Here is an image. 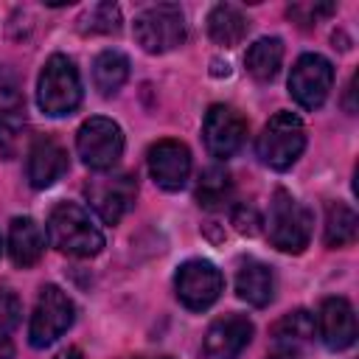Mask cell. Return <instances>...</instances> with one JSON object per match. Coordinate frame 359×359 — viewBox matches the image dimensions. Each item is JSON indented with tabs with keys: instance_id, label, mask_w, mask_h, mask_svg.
I'll return each mask as SVG.
<instances>
[{
	"instance_id": "6da1fadb",
	"label": "cell",
	"mask_w": 359,
	"mask_h": 359,
	"mask_svg": "<svg viewBox=\"0 0 359 359\" xmlns=\"http://www.w3.org/2000/svg\"><path fill=\"white\" fill-rule=\"evenodd\" d=\"M48 241L73 258H93L104 247V236L90 213L76 202H59L48 216Z\"/></svg>"
},
{
	"instance_id": "7a4b0ae2",
	"label": "cell",
	"mask_w": 359,
	"mask_h": 359,
	"mask_svg": "<svg viewBox=\"0 0 359 359\" xmlns=\"http://www.w3.org/2000/svg\"><path fill=\"white\" fill-rule=\"evenodd\" d=\"M36 104L50 118L70 115L81 104V79L73 59H67L65 53H53L45 62L36 81Z\"/></svg>"
},
{
	"instance_id": "3957f363",
	"label": "cell",
	"mask_w": 359,
	"mask_h": 359,
	"mask_svg": "<svg viewBox=\"0 0 359 359\" xmlns=\"http://www.w3.org/2000/svg\"><path fill=\"white\" fill-rule=\"evenodd\" d=\"M258 157L264 165L275 171H286L297 163V157L306 149V126L294 112H278L272 115L261 135H258Z\"/></svg>"
},
{
	"instance_id": "277c9868",
	"label": "cell",
	"mask_w": 359,
	"mask_h": 359,
	"mask_svg": "<svg viewBox=\"0 0 359 359\" xmlns=\"http://www.w3.org/2000/svg\"><path fill=\"white\" fill-rule=\"evenodd\" d=\"M266 236L275 250L280 252H303L311 238V213L303 208L289 191L278 188L269 202V222H266Z\"/></svg>"
},
{
	"instance_id": "5b68a950",
	"label": "cell",
	"mask_w": 359,
	"mask_h": 359,
	"mask_svg": "<svg viewBox=\"0 0 359 359\" xmlns=\"http://www.w3.org/2000/svg\"><path fill=\"white\" fill-rule=\"evenodd\" d=\"M132 31L146 53H168L185 42V17L174 3L149 6L135 17Z\"/></svg>"
},
{
	"instance_id": "8992f818",
	"label": "cell",
	"mask_w": 359,
	"mask_h": 359,
	"mask_svg": "<svg viewBox=\"0 0 359 359\" xmlns=\"http://www.w3.org/2000/svg\"><path fill=\"white\" fill-rule=\"evenodd\" d=\"M76 320V306L67 297V292H62L59 286L48 283L39 289L34 314H31V325H28V339L34 348H48L53 345Z\"/></svg>"
},
{
	"instance_id": "52a82bcc",
	"label": "cell",
	"mask_w": 359,
	"mask_h": 359,
	"mask_svg": "<svg viewBox=\"0 0 359 359\" xmlns=\"http://www.w3.org/2000/svg\"><path fill=\"white\" fill-rule=\"evenodd\" d=\"M79 157L93 171H109L123 154V132L112 118L95 115L79 126L76 135Z\"/></svg>"
},
{
	"instance_id": "ba28073f",
	"label": "cell",
	"mask_w": 359,
	"mask_h": 359,
	"mask_svg": "<svg viewBox=\"0 0 359 359\" xmlns=\"http://www.w3.org/2000/svg\"><path fill=\"white\" fill-rule=\"evenodd\" d=\"M135 196H137V180L129 171L104 174L87 182V199L104 224H118L132 210Z\"/></svg>"
},
{
	"instance_id": "9c48e42d",
	"label": "cell",
	"mask_w": 359,
	"mask_h": 359,
	"mask_svg": "<svg viewBox=\"0 0 359 359\" xmlns=\"http://www.w3.org/2000/svg\"><path fill=\"white\" fill-rule=\"evenodd\" d=\"M174 289H177V297H180V303L185 309L205 311L219 300V294L224 289V278L210 261L194 258V261H185L177 269Z\"/></svg>"
},
{
	"instance_id": "30bf717a",
	"label": "cell",
	"mask_w": 359,
	"mask_h": 359,
	"mask_svg": "<svg viewBox=\"0 0 359 359\" xmlns=\"http://www.w3.org/2000/svg\"><path fill=\"white\" fill-rule=\"evenodd\" d=\"M334 84V65L320 53H303L289 73V93L303 109H317Z\"/></svg>"
},
{
	"instance_id": "8fae6325",
	"label": "cell",
	"mask_w": 359,
	"mask_h": 359,
	"mask_svg": "<svg viewBox=\"0 0 359 359\" xmlns=\"http://www.w3.org/2000/svg\"><path fill=\"white\" fill-rule=\"evenodd\" d=\"M202 135H205V146L216 160H227L233 157L247 137V121L241 118L238 109L227 107V104H213L205 112V123H202Z\"/></svg>"
},
{
	"instance_id": "7c38bea8",
	"label": "cell",
	"mask_w": 359,
	"mask_h": 359,
	"mask_svg": "<svg viewBox=\"0 0 359 359\" xmlns=\"http://www.w3.org/2000/svg\"><path fill=\"white\" fill-rule=\"evenodd\" d=\"M149 174L163 191H180L191 174V151L180 140H157L149 149Z\"/></svg>"
},
{
	"instance_id": "4fadbf2b",
	"label": "cell",
	"mask_w": 359,
	"mask_h": 359,
	"mask_svg": "<svg viewBox=\"0 0 359 359\" xmlns=\"http://www.w3.org/2000/svg\"><path fill=\"white\" fill-rule=\"evenodd\" d=\"M252 339V323L244 314H224L205 331L202 353L205 359H238V353Z\"/></svg>"
},
{
	"instance_id": "5bb4252c",
	"label": "cell",
	"mask_w": 359,
	"mask_h": 359,
	"mask_svg": "<svg viewBox=\"0 0 359 359\" xmlns=\"http://www.w3.org/2000/svg\"><path fill=\"white\" fill-rule=\"evenodd\" d=\"M67 171V151L59 140H53L50 135H39L31 149H28V160H25V177L31 182V188L42 191L50 188L62 174Z\"/></svg>"
},
{
	"instance_id": "9a60e30c",
	"label": "cell",
	"mask_w": 359,
	"mask_h": 359,
	"mask_svg": "<svg viewBox=\"0 0 359 359\" xmlns=\"http://www.w3.org/2000/svg\"><path fill=\"white\" fill-rule=\"evenodd\" d=\"M317 325L325 348L331 351H345L356 339V314L345 297H325L320 306Z\"/></svg>"
},
{
	"instance_id": "2e32d148",
	"label": "cell",
	"mask_w": 359,
	"mask_h": 359,
	"mask_svg": "<svg viewBox=\"0 0 359 359\" xmlns=\"http://www.w3.org/2000/svg\"><path fill=\"white\" fill-rule=\"evenodd\" d=\"M236 294L250 306H266L275 297V272L255 258L241 261L236 272Z\"/></svg>"
},
{
	"instance_id": "e0dca14e",
	"label": "cell",
	"mask_w": 359,
	"mask_h": 359,
	"mask_svg": "<svg viewBox=\"0 0 359 359\" xmlns=\"http://www.w3.org/2000/svg\"><path fill=\"white\" fill-rule=\"evenodd\" d=\"M45 250V233L31 216H17L8 227V255L17 266H34Z\"/></svg>"
},
{
	"instance_id": "ac0fdd59",
	"label": "cell",
	"mask_w": 359,
	"mask_h": 359,
	"mask_svg": "<svg viewBox=\"0 0 359 359\" xmlns=\"http://www.w3.org/2000/svg\"><path fill=\"white\" fill-rule=\"evenodd\" d=\"M247 31H250V20H247V14L238 6L219 3V6L210 8V14H208V34H210L213 42H219L224 48H233V45H238L247 36Z\"/></svg>"
},
{
	"instance_id": "d6986e66",
	"label": "cell",
	"mask_w": 359,
	"mask_h": 359,
	"mask_svg": "<svg viewBox=\"0 0 359 359\" xmlns=\"http://www.w3.org/2000/svg\"><path fill=\"white\" fill-rule=\"evenodd\" d=\"M314 337V317L306 309H294L289 314H283L275 325H272V348H286L300 353Z\"/></svg>"
},
{
	"instance_id": "ffe728a7",
	"label": "cell",
	"mask_w": 359,
	"mask_h": 359,
	"mask_svg": "<svg viewBox=\"0 0 359 359\" xmlns=\"http://www.w3.org/2000/svg\"><path fill=\"white\" fill-rule=\"evenodd\" d=\"M283 62V42L278 36H261L247 48L244 65L255 81H272Z\"/></svg>"
},
{
	"instance_id": "44dd1931",
	"label": "cell",
	"mask_w": 359,
	"mask_h": 359,
	"mask_svg": "<svg viewBox=\"0 0 359 359\" xmlns=\"http://www.w3.org/2000/svg\"><path fill=\"white\" fill-rule=\"evenodd\" d=\"M129 79V59L121 50H101L93 62V84L101 95H115Z\"/></svg>"
},
{
	"instance_id": "7402d4cb",
	"label": "cell",
	"mask_w": 359,
	"mask_h": 359,
	"mask_svg": "<svg viewBox=\"0 0 359 359\" xmlns=\"http://www.w3.org/2000/svg\"><path fill=\"white\" fill-rule=\"evenodd\" d=\"M356 230H359V219L353 208H348L345 202H331L325 210V244L345 247L356 238Z\"/></svg>"
},
{
	"instance_id": "603a6c76",
	"label": "cell",
	"mask_w": 359,
	"mask_h": 359,
	"mask_svg": "<svg viewBox=\"0 0 359 359\" xmlns=\"http://www.w3.org/2000/svg\"><path fill=\"white\" fill-rule=\"evenodd\" d=\"M233 191V180H230V171L222 168V165H210L199 174V182H196V199L199 205L205 208H216L222 205Z\"/></svg>"
},
{
	"instance_id": "cb8c5ba5",
	"label": "cell",
	"mask_w": 359,
	"mask_h": 359,
	"mask_svg": "<svg viewBox=\"0 0 359 359\" xmlns=\"http://www.w3.org/2000/svg\"><path fill=\"white\" fill-rule=\"evenodd\" d=\"M121 8L115 3H95L79 17V31L87 36L95 34H118L121 31Z\"/></svg>"
},
{
	"instance_id": "d4e9b609",
	"label": "cell",
	"mask_w": 359,
	"mask_h": 359,
	"mask_svg": "<svg viewBox=\"0 0 359 359\" xmlns=\"http://www.w3.org/2000/svg\"><path fill=\"white\" fill-rule=\"evenodd\" d=\"M25 132V109H6L0 112V151L14 157Z\"/></svg>"
},
{
	"instance_id": "484cf974",
	"label": "cell",
	"mask_w": 359,
	"mask_h": 359,
	"mask_svg": "<svg viewBox=\"0 0 359 359\" xmlns=\"http://www.w3.org/2000/svg\"><path fill=\"white\" fill-rule=\"evenodd\" d=\"M20 317H22V303L17 292L8 286H0V331L8 334L11 328H17Z\"/></svg>"
},
{
	"instance_id": "4316f807",
	"label": "cell",
	"mask_w": 359,
	"mask_h": 359,
	"mask_svg": "<svg viewBox=\"0 0 359 359\" xmlns=\"http://www.w3.org/2000/svg\"><path fill=\"white\" fill-rule=\"evenodd\" d=\"M6 109H22V95H20V84L14 73L0 67V112Z\"/></svg>"
},
{
	"instance_id": "83f0119b",
	"label": "cell",
	"mask_w": 359,
	"mask_h": 359,
	"mask_svg": "<svg viewBox=\"0 0 359 359\" xmlns=\"http://www.w3.org/2000/svg\"><path fill=\"white\" fill-rule=\"evenodd\" d=\"M233 224H236V230L238 233H244V236H255L258 230H261V213L252 208V205H236L233 208Z\"/></svg>"
},
{
	"instance_id": "f1b7e54d",
	"label": "cell",
	"mask_w": 359,
	"mask_h": 359,
	"mask_svg": "<svg viewBox=\"0 0 359 359\" xmlns=\"http://www.w3.org/2000/svg\"><path fill=\"white\" fill-rule=\"evenodd\" d=\"M0 359H14V345L8 339V334L0 331Z\"/></svg>"
},
{
	"instance_id": "f546056e",
	"label": "cell",
	"mask_w": 359,
	"mask_h": 359,
	"mask_svg": "<svg viewBox=\"0 0 359 359\" xmlns=\"http://www.w3.org/2000/svg\"><path fill=\"white\" fill-rule=\"evenodd\" d=\"M297 356H300V353H294V351H286V348H272L266 359H297Z\"/></svg>"
},
{
	"instance_id": "4dcf8cb0",
	"label": "cell",
	"mask_w": 359,
	"mask_h": 359,
	"mask_svg": "<svg viewBox=\"0 0 359 359\" xmlns=\"http://www.w3.org/2000/svg\"><path fill=\"white\" fill-rule=\"evenodd\" d=\"M53 359H84V356H81L79 348H65V351H59Z\"/></svg>"
},
{
	"instance_id": "1f68e13d",
	"label": "cell",
	"mask_w": 359,
	"mask_h": 359,
	"mask_svg": "<svg viewBox=\"0 0 359 359\" xmlns=\"http://www.w3.org/2000/svg\"><path fill=\"white\" fill-rule=\"evenodd\" d=\"M210 73H213V76H230V65H227V62L222 65L219 59H213V70H210Z\"/></svg>"
},
{
	"instance_id": "d6a6232c",
	"label": "cell",
	"mask_w": 359,
	"mask_h": 359,
	"mask_svg": "<svg viewBox=\"0 0 359 359\" xmlns=\"http://www.w3.org/2000/svg\"><path fill=\"white\" fill-rule=\"evenodd\" d=\"M157 359H168V356H157Z\"/></svg>"
}]
</instances>
